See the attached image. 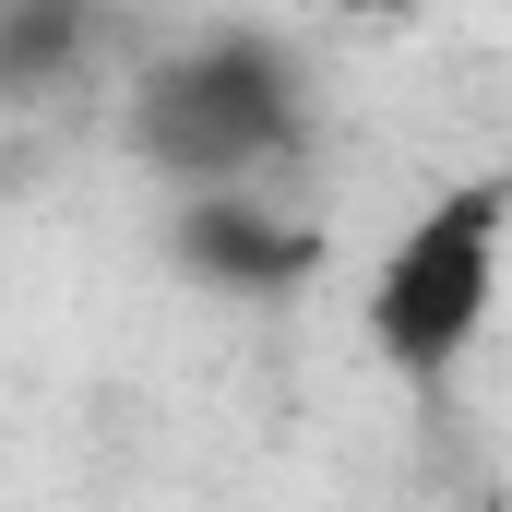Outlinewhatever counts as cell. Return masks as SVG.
Wrapping results in <instances>:
<instances>
[{"label": "cell", "instance_id": "1", "mask_svg": "<svg viewBox=\"0 0 512 512\" xmlns=\"http://www.w3.org/2000/svg\"><path fill=\"white\" fill-rule=\"evenodd\" d=\"M501 274H512V179H441L405 227H393L382 274H370V358L393 382L441 393L501 322Z\"/></svg>", "mask_w": 512, "mask_h": 512}, {"label": "cell", "instance_id": "2", "mask_svg": "<svg viewBox=\"0 0 512 512\" xmlns=\"http://www.w3.org/2000/svg\"><path fill=\"white\" fill-rule=\"evenodd\" d=\"M274 131H286V72H274V48H191V60L155 72V96H143V155H155V167H191V191H203V179H239Z\"/></svg>", "mask_w": 512, "mask_h": 512}, {"label": "cell", "instance_id": "3", "mask_svg": "<svg viewBox=\"0 0 512 512\" xmlns=\"http://www.w3.org/2000/svg\"><path fill=\"white\" fill-rule=\"evenodd\" d=\"M179 262L203 274V286H239V298H286L310 262H322V239L310 227H274L262 203H239V179H203L191 203H179Z\"/></svg>", "mask_w": 512, "mask_h": 512}, {"label": "cell", "instance_id": "4", "mask_svg": "<svg viewBox=\"0 0 512 512\" xmlns=\"http://www.w3.org/2000/svg\"><path fill=\"white\" fill-rule=\"evenodd\" d=\"M334 12H346V24H417L429 0H334Z\"/></svg>", "mask_w": 512, "mask_h": 512}]
</instances>
